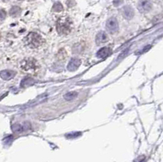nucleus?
<instances>
[{
  "mask_svg": "<svg viewBox=\"0 0 163 162\" xmlns=\"http://www.w3.org/2000/svg\"><path fill=\"white\" fill-rule=\"evenodd\" d=\"M21 9L20 7L14 6L12 7L11 10H10V15L12 16V17H18L19 16L21 15Z\"/></svg>",
  "mask_w": 163,
  "mask_h": 162,
  "instance_id": "12",
  "label": "nucleus"
},
{
  "mask_svg": "<svg viewBox=\"0 0 163 162\" xmlns=\"http://www.w3.org/2000/svg\"><path fill=\"white\" fill-rule=\"evenodd\" d=\"M123 3V0H113V3L114 7H118Z\"/></svg>",
  "mask_w": 163,
  "mask_h": 162,
  "instance_id": "19",
  "label": "nucleus"
},
{
  "mask_svg": "<svg viewBox=\"0 0 163 162\" xmlns=\"http://www.w3.org/2000/svg\"><path fill=\"white\" fill-rule=\"evenodd\" d=\"M72 21L68 17L66 16H62L57 21V29L58 33L60 34H68L70 33V31L72 30Z\"/></svg>",
  "mask_w": 163,
  "mask_h": 162,
  "instance_id": "1",
  "label": "nucleus"
},
{
  "mask_svg": "<svg viewBox=\"0 0 163 162\" xmlns=\"http://www.w3.org/2000/svg\"><path fill=\"white\" fill-rule=\"evenodd\" d=\"M122 15L127 20H130L135 15V12L134 9L130 6H125L122 8Z\"/></svg>",
  "mask_w": 163,
  "mask_h": 162,
  "instance_id": "8",
  "label": "nucleus"
},
{
  "mask_svg": "<svg viewBox=\"0 0 163 162\" xmlns=\"http://www.w3.org/2000/svg\"><path fill=\"white\" fill-rule=\"evenodd\" d=\"M81 133H74V134H68L67 135V138H74V137H77L78 135H80Z\"/></svg>",
  "mask_w": 163,
  "mask_h": 162,
  "instance_id": "20",
  "label": "nucleus"
},
{
  "mask_svg": "<svg viewBox=\"0 0 163 162\" xmlns=\"http://www.w3.org/2000/svg\"><path fill=\"white\" fill-rule=\"evenodd\" d=\"M3 2H7V1H9V0H3Z\"/></svg>",
  "mask_w": 163,
  "mask_h": 162,
  "instance_id": "21",
  "label": "nucleus"
},
{
  "mask_svg": "<svg viewBox=\"0 0 163 162\" xmlns=\"http://www.w3.org/2000/svg\"><path fill=\"white\" fill-rule=\"evenodd\" d=\"M138 9L142 13L148 12L152 9V3L149 2V0H139L138 3Z\"/></svg>",
  "mask_w": 163,
  "mask_h": 162,
  "instance_id": "5",
  "label": "nucleus"
},
{
  "mask_svg": "<svg viewBox=\"0 0 163 162\" xmlns=\"http://www.w3.org/2000/svg\"><path fill=\"white\" fill-rule=\"evenodd\" d=\"M80 64L81 60H79V59H77V58H73V59L69 61L67 69H68V70H69V71H76V70L78 69V67L80 66Z\"/></svg>",
  "mask_w": 163,
  "mask_h": 162,
  "instance_id": "7",
  "label": "nucleus"
},
{
  "mask_svg": "<svg viewBox=\"0 0 163 162\" xmlns=\"http://www.w3.org/2000/svg\"><path fill=\"white\" fill-rule=\"evenodd\" d=\"M24 41L25 43L30 48H37L42 45V43L43 42V39L37 33L31 32L27 35Z\"/></svg>",
  "mask_w": 163,
  "mask_h": 162,
  "instance_id": "3",
  "label": "nucleus"
},
{
  "mask_svg": "<svg viewBox=\"0 0 163 162\" xmlns=\"http://www.w3.org/2000/svg\"><path fill=\"white\" fill-rule=\"evenodd\" d=\"M23 128L24 127L21 126L20 124H16V125L13 126V131H15V132H20V131H21L23 129Z\"/></svg>",
  "mask_w": 163,
  "mask_h": 162,
  "instance_id": "17",
  "label": "nucleus"
},
{
  "mask_svg": "<svg viewBox=\"0 0 163 162\" xmlns=\"http://www.w3.org/2000/svg\"><path fill=\"white\" fill-rule=\"evenodd\" d=\"M64 7H63L62 4L60 3V2H57V3H54L53 7H52V11L55 12H62Z\"/></svg>",
  "mask_w": 163,
  "mask_h": 162,
  "instance_id": "14",
  "label": "nucleus"
},
{
  "mask_svg": "<svg viewBox=\"0 0 163 162\" xmlns=\"http://www.w3.org/2000/svg\"><path fill=\"white\" fill-rule=\"evenodd\" d=\"M16 74V72L13 70H3L0 72V77L3 78V80H11Z\"/></svg>",
  "mask_w": 163,
  "mask_h": 162,
  "instance_id": "9",
  "label": "nucleus"
},
{
  "mask_svg": "<svg viewBox=\"0 0 163 162\" xmlns=\"http://www.w3.org/2000/svg\"><path fill=\"white\" fill-rule=\"evenodd\" d=\"M7 13L4 10H0V21H3L4 19L6 18Z\"/></svg>",
  "mask_w": 163,
  "mask_h": 162,
  "instance_id": "18",
  "label": "nucleus"
},
{
  "mask_svg": "<svg viewBox=\"0 0 163 162\" xmlns=\"http://www.w3.org/2000/svg\"><path fill=\"white\" fill-rule=\"evenodd\" d=\"M77 92H75V91H70V92H68V93L65 94V96H64V98L66 100H68V101H70V100H73L75 98H77Z\"/></svg>",
  "mask_w": 163,
  "mask_h": 162,
  "instance_id": "13",
  "label": "nucleus"
},
{
  "mask_svg": "<svg viewBox=\"0 0 163 162\" xmlns=\"http://www.w3.org/2000/svg\"><path fill=\"white\" fill-rule=\"evenodd\" d=\"M20 67L22 71L30 72V73H35L39 69L38 61L33 58H28V59H25L24 60H22L20 64Z\"/></svg>",
  "mask_w": 163,
  "mask_h": 162,
  "instance_id": "2",
  "label": "nucleus"
},
{
  "mask_svg": "<svg viewBox=\"0 0 163 162\" xmlns=\"http://www.w3.org/2000/svg\"><path fill=\"white\" fill-rule=\"evenodd\" d=\"M0 40H1V33H0Z\"/></svg>",
  "mask_w": 163,
  "mask_h": 162,
  "instance_id": "22",
  "label": "nucleus"
},
{
  "mask_svg": "<svg viewBox=\"0 0 163 162\" xmlns=\"http://www.w3.org/2000/svg\"><path fill=\"white\" fill-rule=\"evenodd\" d=\"M19 1H23V0H19Z\"/></svg>",
  "mask_w": 163,
  "mask_h": 162,
  "instance_id": "23",
  "label": "nucleus"
},
{
  "mask_svg": "<svg viewBox=\"0 0 163 162\" xmlns=\"http://www.w3.org/2000/svg\"><path fill=\"white\" fill-rule=\"evenodd\" d=\"M85 49V44L81 42V43H77L73 47V52L74 53H76V54H78V53H81L83 52Z\"/></svg>",
  "mask_w": 163,
  "mask_h": 162,
  "instance_id": "11",
  "label": "nucleus"
},
{
  "mask_svg": "<svg viewBox=\"0 0 163 162\" xmlns=\"http://www.w3.org/2000/svg\"><path fill=\"white\" fill-rule=\"evenodd\" d=\"M67 56V53L65 52L64 49H60L57 55V59L58 60H64Z\"/></svg>",
  "mask_w": 163,
  "mask_h": 162,
  "instance_id": "16",
  "label": "nucleus"
},
{
  "mask_svg": "<svg viewBox=\"0 0 163 162\" xmlns=\"http://www.w3.org/2000/svg\"><path fill=\"white\" fill-rule=\"evenodd\" d=\"M106 29L108 30V32H109L110 33H115L116 32H118V30L119 29L118 22L115 17L109 18L107 21Z\"/></svg>",
  "mask_w": 163,
  "mask_h": 162,
  "instance_id": "4",
  "label": "nucleus"
},
{
  "mask_svg": "<svg viewBox=\"0 0 163 162\" xmlns=\"http://www.w3.org/2000/svg\"><path fill=\"white\" fill-rule=\"evenodd\" d=\"M30 1H32V0H30Z\"/></svg>",
  "mask_w": 163,
  "mask_h": 162,
  "instance_id": "24",
  "label": "nucleus"
},
{
  "mask_svg": "<svg viewBox=\"0 0 163 162\" xmlns=\"http://www.w3.org/2000/svg\"><path fill=\"white\" fill-rule=\"evenodd\" d=\"M33 81H34V80H33V79H32L31 78H25L24 80L21 81V87H27V86H30V85H31L33 83Z\"/></svg>",
  "mask_w": 163,
  "mask_h": 162,
  "instance_id": "15",
  "label": "nucleus"
},
{
  "mask_svg": "<svg viewBox=\"0 0 163 162\" xmlns=\"http://www.w3.org/2000/svg\"><path fill=\"white\" fill-rule=\"evenodd\" d=\"M110 53H111V50H110V48L103 47V48H101L100 50H99V51L97 52L96 55H97L98 58H100V59H103V58L107 57Z\"/></svg>",
  "mask_w": 163,
  "mask_h": 162,
  "instance_id": "10",
  "label": "nucleus"
},
{
  "mask_svg": "<svg viewBox=\"0 0 163 162\" xmlns=\"http://www.w3.org/2000/svg\"><path fill=\"white\" fill-rule=\"evenodd\" d=\"M109 41V37L107 35V33L104 31H100V33H98L95 38V42L97 45H102L106 42Z\"/></svg>",
  "mask_w": 163,
  "mask_h": 162,
  "instance_id": "6",
  "label": "nucleus"
}]
</instances>
